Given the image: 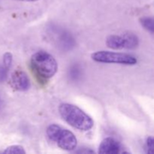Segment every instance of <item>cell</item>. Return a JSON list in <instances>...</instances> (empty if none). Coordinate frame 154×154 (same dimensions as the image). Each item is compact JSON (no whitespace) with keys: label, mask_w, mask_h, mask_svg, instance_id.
I'll list each match as a JSON object with an SVG mask.
<instances>
[{"label":"cell","mask_w":154,"mask_h":154,"mask_svg":"<svg viewBox=\"0 0 154 154\" xmlns=\"http://www.w3.org/2000/svg\"><path fill=\"white\" fill-rule=\"evenodd\" d=\"M106 45L108 48L114 50H121L127 48V42L125 35H110L106 40Z\"/></svg>","instance_id":"cell-7"},{"label":"cell","mask_w":154,"mask_h":154,"mask_svg":"<svg viewBox=\"0 0 154 154\" xmlns=\"http://www.w3.org/2000/svg\"><path fill=\"white\" fill-rule=\"evenodd\" d=\"M31 66L35 73L44 80L52 78L58 70V64L55 58L43 51H38L32 56Z\"/></svg>","instance_id":"cell-2"},{"label":"cell","mask_w":154,"mask_h":154,"mask_svg":"<svg viewBox=\"0 0 154 154\" xmlns=\"http://www.w3.org/2000/svg\"><path fill=\"white\" fill-rule=\"evenodd\" d=\"M8 70V69H7L5 66H0V82L5 81V78H7Z\"/></svg>","instance_id":"cell-13"},{"label":"cell","mask_w":154,"mask_h":154,"mask_svg":"<svg viewBox=\"0 0 154 154\" xmlns=\"http://www.w3.org/2000/svg\"><path fill=\"white\" fill-rule=\"evenodd\" d=\"M141 21V24L142 26L144 27L145 29L150 32V33L153 34L154 31V26H153V17H145L140 20Z\"/></svg>","instance_id":"cell-9"},{"label":"cell","mask_w":154,"mask_h":154,"mask_svg":"<svg viewBox=\"0 0 154 154\" xmlns=\"http://www.w3.org/2000/svg\"><path fill=\"white\" fill-rule=\"evenodd\" d=\"M153 137L150 136L147 138L145 142V150L146 153H152L153 151Z\"/></svg>","instance_id":"cell-12"},{"label":"cell","mask_w":154,"mask_h":154,"mask_svg":"<svg viewBox=\"0 0 154 154\" xmlns=\"http://www.w3.org/2000/svg\"><path fill=\"white\" fill-rule=\"evenodd\" d=\"M127 42V48L126 49H135L138 47L139 41L137 35L133 33H126L124 34Z\"/></svg>","instance_id":"cell-8"},{"label":"cell","mask_w":154,"mask_h":154,"mask_svg":"<svg viewBox=\"0 0 154 154\" xmlns=\"http://www.w3.org/2000/svg\"><path fill=\"white\" fill-rule=\"evenodd\" d=\"M62 118L75 129L81 131H89L93 128L94 123L88 114L75 105L61 104L59 107Z\"/></svg>","instance_id":"cell-1"},{"label":"cell","mask_w":154,"mask_h":154,"mask_svg":"<svg viewBox=\"0 0 154 154\" xmlns=\"http://www.w3.org/2000/svg\"><path fill=\"white\" fill-rule=\"evenodd\" d=\"M13 61V57L10 52H7L3 56V66H5L7 69H9L11 66Z\"/></svg>","instance_id":"cell-11"},{"label":"cell","mask_w":154,"mask_h":154,"mask_svg":"<svg viewBox=\"0 0 154 154\" xmlns=\"http://www.w3.org/2000/svg\"><path fill=\"white\" fill-rule=\"evenodd\" d=\"M19 1H24V2H35L37 0H19Z\"/></svg>","instance_id":"cell-14"},{"label":"cell","mask_w":154,"mask_h":154,"mask_svg":"<svg viewBox=\"0 0 154 154\" xmlns=\"http://www.w3.org/2000/svg\"><path fill=\"white\" fill-rule=\"evenodd\" d=\"M2 101L0 99V110L2 109Z\"/></svg>","instance_id":"cell-15"},{"label":"cell","mask_w":154,"mask_h":154,"mask_svg":"<svg viewBox=\"0 0 154 154\" xmlns=\"http://www.w3.org/2000/svg\"><path fill=\"white\" fill-rule=\"evenodd\" d=\"M11 85L18 91H26L30 87L29 78L23 71L16 70L11 75Z\"/></svg>","instance_id":"cell-5"},{"label":"cell","mask_w":154,"mask_h":154,"mask_svg":"<svg viewBox=\"0 0 154 154\" xmlns=\"http://www.w3.org/2000/svg\"><path fill=\"white\" fill-rule=\"evenodd\" d=\"M47 135L63 150L72 151L77 147L78 140L73 132L63 129L59 125H50L47 129Z\"/></svg>","instance_id":"cell-3"},{"label":"cell","mask_w":154,"mask_h":154,"mask_svg":"<svg viewBox=\"0 0 154 154\" xmlns=\"http://www.w3.org/2000/svg\"><path fill=\"white\" fill-rule=\"evenodd\" d=\"M91 58L94 61L102 63H117L129 66H132L137 63L136 58L132 55L111 51H97L92 54Z\"/></svg>","instance_id":"cell-4"},{"label":"cell","mask_w":154,"mask_h":154,"mask_svg":"<svg viewBox=\"0 0 154 154\" xmlns=\"http://www.w3.org/2000/svg\"><path fill=\"white\" fill-rule=\"evenodd\" d=\"M5 153H26L25 150L22 146L20 145H11L7 147L6 150L4 151Z\"/></svg>","instance_id":"cell-10"},{"label":"cell","mask_w":154,"mask_h":154,"mask_svg":"<svg viewBox=\"0 0 154 154\" xmlns=\"http://www.w3.org/2000/svg\"><path fill=\"white\" fill-rule=\"evenodd\" d=\"M99 153L116 154L125 153L123 146L119 141L112 138H106L102 141L99 147Z\"/></svg>","instance_id":"cell-6"}]
</instances>
